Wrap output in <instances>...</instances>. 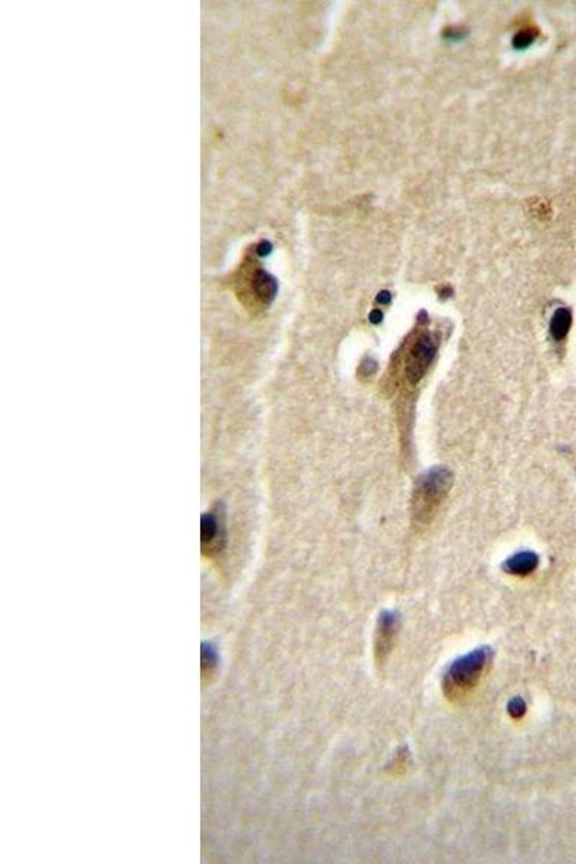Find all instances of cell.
Wrapping results in <instances>:
<instances>
[{"mask_svg":"<svg viewBox=\"0 0 576 864\" xmlns=\"http://www.w3.org/2000/svg\"><path fill=\"white\" fill-rule=\"evenodd\" d=\"M490 647H478L455 659L445 670L443 689L448 698L455 700L470 693L481 680L492 660Z\"/></svg>","mask_w":576,"mask_h":864,"instance_id":"cell-1","label":"cell"},{"mask_svg":"<svg viewBox=\"0 0 576 864\" xmlns=\"http://www.w3.org/2000/svg\"><path fill=\"white\" fill-rule=\"evenodd\" d=\"M452 485V473L447 467H434L424 473L415 485L412 515L420 525H428L438 506L445 499Z\"/></svg>","mask_w":576,"mask_h":864,"instance_id":"cell-2","label":"cell"},{"mask_svg":"<svg viewBox=\"0 0 576 864\" xmlns=\"http://www.w3.org/2000/svg\"><path fill=\"white\" fill-rule=\"evenodd\" d=\"M436 353V343L431 335H421L411 347L405 366V376L409 383L417 385L427 373Z\"/></svg>","mask_w":576,"mask_h":864,"instance_id":"cell-3","label":"cell"},{"mask_svg":"<svg viewBox=\"0 0 576 864\" xmlns=\"http://www.w3.org/2000/svg\"><path fill=\"white\" fill-rule=\"evenodd\" d=\"M401 615L398 611H383L378 620L375 654L379 663H383L394 648L395 638L399 631Z\"/></svg>","mask_w":576,"mask_h":864,"instance_id":"cell-4","label":"cell"},{"mask_svg":"<svg viewBox=\"0 0 576 864\" xmlns=\"http://www.w3.org/2000/svg\"><path fill=\"white\" fill-rule=\"evenodd\" d=\"M219 519L215 513H203L200 518V541L203 550H218L222 543L219 539H223V532L219 526Z\"/></svg>","mask_w":576,"mask_h":864,"instance_id":"cell-5","label":"cell"},{"mask_svg":"<svg viewBox=\"0 0 576 864\" xmlns=\"http://www.w3.org/2000/svg\"><path fill=\"white\" fill-rule=\"evenodd\" d=\"M538 565H539V556L535 552L523 550L507 559L503 565V569L507 573H512L516 576H526L529 573H532L538 568Z\"/></svg>","mask_w":576,"mask_h":864,"instance_id":"cell-6","label":"cell"},{"mask_svg":"<svg viewBox=\"0 0 576 864\" xmlns=\"http://www.w3.org/2000/svg\"><path fill=\"white\" fill-rule=\"evenodd\" d=\"M252 290L256 293L257 298L263 305H271V301L275 298L276 291H279V284L276 279L264 270H257L251 277Z\"/></svg>","mask_w":576,"mask_h":864,"instance_id":"cell-7","label":"cell"},{"mask_svg":"<svg viewBox=\"0 0 576 864\" xmlns=\"http://www.w3.org/2000/svg\"><path fill=\"white\" fill-rule=\"evenodd\" d=\"M572 324V314L568 309H559L555 312L550 321V335L556 342H561L569 333Z\"/></svg>","mask_w":576,"mask_h":864,"instance_id":"cell-8","label":"cell"},{"mask_svg":"<svg viewBox=\"0 0 576 864\" xmlns=\"http://www.w3.org/2000/svg\"><path fill=\"white\" fill-rule=\"evenodd\" d=\"M200 660H202V668L203 670H211L212 667L216 666L218 663V651L216 647L212 643L203 641L202 647H200Z\"/></svg>","mask_w":576,"mask_h":864,"instance_id":"cell-9","label":"cell"},{"mask_svg":"<svg viewBox=\"0 0 576 864\" xmlns=\"http://www.w3.org/2000/svg\"><path fill=\"white\" fill-rule=\"evenodd\" d=\"M538 32L532 31V29H526V31H520L515 38H513V46L516 50H526L529 48L530 45H532L536 39Z\"/></svg>","mask_w":576,"mask_h":864,"instance_id":"cell-10","label":"cell"},{"mask_svg":"<svg viewBox=\"0 0 576 864\" xmlns=\"http://www.w3.org/2000/svg\"><path fill=\"white\" fill-rule=\"evenodd\" d=\"M507 710H509V715L513 719H520L526 713V702H524L522 697L517 696V697L510 700L509 705H507Z\"/></svg>","mask_w":576,"mask_h":864,"instance_id":"cell-11","label":"cell"},{"mask_svg":"<svg viewBox=\"0 0 576 864\" xmlns=\"http://www.w3.org/2000/svg\"><path fill=\"white\" fill-rule=\"evenodd\" d=\"M359 372H360V375H363V376H374L375 373L378 372V363L374 359H371V358H366L360 363Z\"/></svg>","mask_w":576,"mask_h":864,"instance_id":"cell-12","label":"cell"},{"mask_svg":"<svg viewBox=\"0 0 576 864\" xmlns=\"http://www.w3.org/2000/svg\"><path fill=\"white\" fill-rule=\"evenodd\" d=\"M444 36H445L448 41H461V39H463V38L466 36V32H464L463 29H458V28H448V29L444 32Z\"/></svg>","mask_w":576,"mask_h":864,"instance_id":"cell-13","label":"cell"},{"mask_svg":"<svg viewBox=\"0 0 576 864\" xmlns=\"http://www.w3.org/2000/svg\"><path fill=\"white\" fill-rule=\"evenodd\" d=\"M256 249H257V254H258L260 256H267V255L271 252L272 247H271V244H269L268 241H263V242H260V244L257 245V248H256Z\"/></svg>","mask_w":576,"mask_h":864,"instance_id":"cell-14","label":"cell"},{"mask_svg":"<svg viewBox=\"0 0 576 864\" xmlns=\"http://www.w3.org/2000/svg\"><path fill=\"white\" fill-rule=\"evenodd\" d=\"M376 301L379 302V305H389V302L392 301V294L389 291H381L376 297Z\"/></svg>","mask_w":576,"mask_h":864,"instance_id":"cell-15","label":"cell"},{"mask_svg":"<svg viewBox=\"0 0 576 864\" xmlns=\"http://www.w3.org/2000/svg\"><path fill=\"white\" fill-rule=\"evenodd\" d=\"M369 320H371L374 324H379L383 320V314H382L381 310H374L371 313V316H369Z\"/></svg>","mask_w":576,"mask_h":864,"instance_id":"cell-16","label":"cell"}]
</instances>
